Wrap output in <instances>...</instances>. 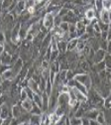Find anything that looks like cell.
Returning <instances> with one entry per match:
<instances>
[{"label":"cell","mask_w":111,"mask_h":125,"mask_svg":"<svg viewBox=\"0 0 111 125\" xmlns=\"http://www.w3.org/2000/svg\"><path fill=\"white\" fill-rule=\"evenodd\" d=\"M89 125H99L96 120H94V119H89Z\"/></svg>","instance_id":"20"},{"label":"cell","mask_w":111,"mask_h":125,"mask_svg":"<svg viewBox=\"0 0 111 125\" xmlns=\"http://www.w3.org/2000/svg\"><path fill=\"white\" fill-rule=\"evenodd\" d=\"M0 115H1V107H0Z\"/></svg>","instance_id":"27"},{"label":"cell","mask_w":111,"mask_h":125,"mask_svg":"<svg viewBox=\"0 0 111 125\" xmlns=\"http://www.w3.org/2000/svg\"><path fill=\"white\" fill-rule=\"evenodd\" d=\"M86 18L89 20H92L94 18V10L93 9H88L86 11Z\"/></svg>","instance_id":"12"},{"label":"cell","mask_w":111,"mask_h":125,"mask_svg":"<svg viewBox=\"0 0 111 125\" xmlns=\"http://www.w3.org/2000/svg\"><path fill=\"white\" fill-rule=\"evenodd\" d=\"M30 123L33 125H40L41 124V115H33L30 118Z\"/></svg>","instance_id":"3"},{"label":"cell","mask_w":111,"mask_h":125,"mask_svg":"<svg viewBox=\"0 0 111 125\" xmlns=\"http://www.w3.org/2000/svg\"><path fill=\"white\" fill-rule=\"evenodd\" d=\"M27 92H26V90H22L21 91V98H22V100H25V99H27Z\"/></svg>","instance_id":"16"},{"label":"cell","mask_w":111,"mask_h":125,"mask_svg":"<svg viewBox=\"0 0 111 125\" xmlns=\"http://www.w3.org/2000/svg\"><path fill=\"white\" fill-rule=\"evenodd\" d=\"M102 4H103V7L105 10L111 9V0H103Z\"/></svg>","instance_id":"13"},{"label":"cell","mask_w":111,"mask_h":125,"mask_svg":"<svg viewBox=\"0 0 111 125\" xmlns=\"http://www.w3.org/2000/svg\"><path fill=\"white\" fill-rule=\"evenodd\" d=\"M70 125H81V119L77 117H71L70 118Z\"/></svg>","instance_id":"6"},{"label":"cell","mask_w":111,"mask_h":125,"mask_svg":"<svg viewBox=\"0 0 111 125\" xmlns=\"http://www.w3.org/2000/svg\"><path fill=\"white\" fill-rule=\"evenodd\" d=\"M10 124H11V120H10L9 118L4 119V122L2 123V125H10Z\"/></svg>","instance_id":"21"},{"label":"cell","mask_w":111,"mask_h":125,"mask_svg":"<svg viewBox=\"0 0 111 125\" xmlns=\"http://www.w3.org/2000/svg\"><path fill=\"white\" fill-rule=\"evenodd\" d=\"M96 122L99 124V125H102V124H104V122H105V119H104V116H103V114H101V113H99L97 116H96Z\"/></svg>","instance_id":"11"},{"label":"cell","mask_w":111,"mask_h":125,"mask_svg":"<svg viewBox=\"0 0 111 125\" xmlns=\"http://www.w3.org/2000/svg\"><path fill=\"white\" fill-rule=\"evenodd\" d=\"M52 23H53V17L51 16V14H49L48 16L45 18L44 20V25L47 27V28H50L52 26Z\"/></svg>","instance_id":"4"},{"label":"cell","mask_w":111,"mask_h":125,"mask_svg":"<svg viewBox=\"0 0 111 125\" xmlns=\"http://www.w3.org/2000/svg\"><path fill=\"white\" fill-rule=\"evenodd\" d=\"M76 47H77V50H78V51H82L83 48H84V44H83V42H82V41H78Z\"/></svg>","instance_id":"15"},{"label":"cell","mask_w":111,"mask_h":125,"mask_svg":"<svg viewBox=\"0 0 111 125\" xmlns=\"http://www.w3.org/2000/svg\"><path fill=\"white\" fill-rule=\"evenodd\" d=\"M0 117L3 118V119H7L8 118V110H7V108L5 106L1 107V115H0Z\"/></svg>","instance_id":"10"},{"label":"cell","mask_w":111,"mask_h":125,"mask_svg":"<svg viewBox=\"0 0 111 125\" xmlns=\"http://www.w3.org/2000/svg\"><path fill=\"white\" fill-rule=\"evenodd\" d=\"M29 12H30V13H33V12H34V8L32 7V6H30V8H29Z\"/></svg>","instance_id":"24"},{"label":"cell","mask_w":111,"mask_h":125,"mask_svg":"<svg viewBox=\"0 0 111 125\" xmlns=\"http://www.w3.org/2000/svg\"><path fill=\"white\" fill-rule=\"evenodd\" d=\"M4 42V35L3 33H0V44H3Z\"/></svg>","instance_id":"22"},{"label":"cell","mask_w":111,"mask_h":125,"mask_svg":"<svg viewBox=\"0 0 111 125\" xmlns=\"http://www.w3.org/2000/svg\"><path fill=\"white\" fill-rule=\"evenodd\" d=\"M75 81L82 83L83 85H85L86 87H88L90 85V81L88 79V76L86 74H79V75H76L75 76Z\"/></svg>","instance_id":"1"},{"label":"cell","mask_w":111,"mask_h":125,"mask_svg":"<svg viewBox=\"0 0 111 125\" xmlns=\"http://www.w3.org/2000/svg\"><path fill=\"white\" fill-rule=\"evenodd\" d=\"M81 125H89L88 118H81Z\"/></svg>","instance_id":"17"},{"label":"cell","mask_w":111,"mask_h":125,"mask_svg":"<svg viewBox=\"0 0 111 125\" xmlns=\"http://www.w3.org/2000/svg\"><path fill=\"white\" fill-rule=\"evenodd\" d=\"M109 13L106 11V10H104V11H102V13H101V19H102V21H103V23H109Z\"/></svg>","instance_id":"8"},{"label":"cell","mask_w":111,"mask_h":125,"mask_svg":"<svg viewBox=\"0 0 111 125\" xmlns=\"http://www.w3.org/2000/svg\"><path fill=\"white\" fill-rule=\"evenodd\" d=\"M11 75H12V71L9 70V71H5V72L3 73L2 77H3V79H10Z\"/></svg>","instance_id":"14"},{"label":"cell","mask_w":111,"mask_h":125,"mask_svg":"<svg viewBox=\"0 0 111 125\" xmlns=\"http://www.w3.org/2000/svg\"><path fill=\"white\" fill-rule=\"evenodd\" d=\"M29 87L31 88V90L33 91L34 93H39V88H38V85L34 83V81H31L30 83H29Z\"/></svg>","instance_id":"5"},{"label":"cell","mask_w":111,"mask_h":125,"mask_svg":"<svg viewBox=\"0 0 111 125\" xmlns=\"http://www.w3.org/2000/svg\"><path fill=\"white\" fill-rule=\"evenodd\" d=\"M12 114H13L14 118H18L20 116L21 112H20V109H19L18 106H13V108H12Z\"/></svg>","instance_id":"7"},{"label":"cell","mask_w":111,"mask_h":125,"mask_svg":"<svg viewBox=\"0 0 111 125\" xmlns=\"http://www.w3.org/2000/svg\"><path fill=\"white\" fill-rule=\"evenodd\" d=\"M61 91V92H63V93H69V92H70V90H69V87H68V86H62Z\"/></svg>","instance_id":"18"},{"label":"cell","mask_w":111,"mask_h":125,"mask_svg":"<svg viewBox=\"0 0 111 125\" xmlns=\"http://www.w3.org/2000/svg\"><path fill=\"white\" fill-rule=\"evenodd\" d=\"M42 67H43V69H44V70H48V69H49V64H48L47 62H43Z\"/></svg>","instance_id":"19"},{"label":"cell","mask_w":111,"mask_h":125,"mask_svg":"<svg viewBox=\"0 0 111 125\" xmlns=\"http://www.w3.org/2000/svg\"><path fill=\"white\" fill-rule=\"evenodd\" d=\"M22 106H23V108L25 109V110H27V111H31V110H32V108H33V101H32L31 98H27V99L23 100V102H22Z\"/></svg>","instance_id":"2"},{"label":"cell","mask_w":111,"mask_h":125,"mask_svg":"<svg viewBox=\"0 0 111 125\" xmlns=\"http://www.w3.org/2000/svg\"><path fill=\"white\" fill-rule=\"evenodd\" d=\"M4 50V47H3V44H0V54H1Z\"/></svg>","instance_id":"23"},{"label":"cell","mask_w":111,"mask_h":125,"mask_svg":"<svg viewBox=\"0 0 111 125\" xmlns=\"http://www.w3.org/2000/svg\"><path fill=\"white\" fill-rule=\"evenodd\" d=\"M77 40H75V39H71V41L68 44V46H67V49L68 50H72V49H74L75 47H76V45H77Z\"/></svg>","instance_id":"9"},{"label":"cell","mask_w":111,"mask_h":125,"mask_svg":"<svg viewBox=\"0 0 111 125\" xmlns=\"http://www.w3.org/2000/svg\"><path fill=\"white\" fill-rule=\"evenodd\" d=\"M3 122H4V119L0 117V125H2V123H3Z\"/></svg>","instance_id":"25"},{"label":"cell","mask_w":111,"mask_h":125,"mask_svg":"<svg viewBox=\"0 0 111 125\" xmlns=\"http://www.w3.org/2000/svg\"><path fill=\"white\" fill-rule=\"evenodd\" d=\"M27 124H28V123H20L19 125H27Z\"/></svg>","instance_id":"26"}]
</instances>
